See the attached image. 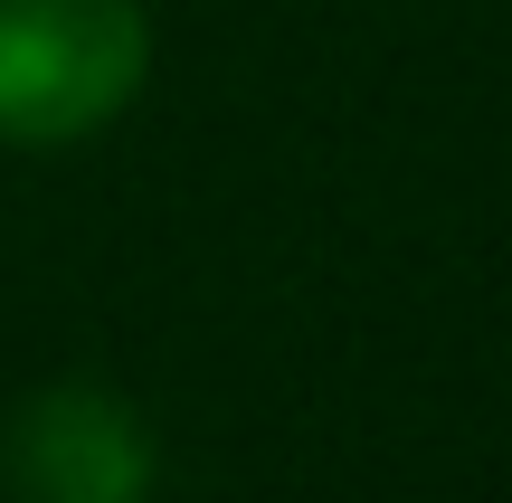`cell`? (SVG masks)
Listing matches in <instances>:
<instances>
[{
	"mask_svg": "<svg viewBox=\"0 0 512 503\" xmlns=\"http://www.w3.org/2000/svg\"><path fill=\"white\" fill-rule=\"evenodd\" d=\"M10 503H152V428L105 380H48L0 418Z\"/></svg>",
	"mask_w": 512,
	"mask_h": 503,
	"instance_id": "obj_2",
	"label": "cell"
},
{
	"mask_svg": "<svg viewBox=\"0 0 512 503\" xmlns=\"http://www.w3.org/2000/svg\"><path fill=\"white\" fill-rule=\"evenodd\" d=\"M152 76L143 0H0V143L57 152L105 133Z\"/></svg>",
	"mask_w": 512,
	"mask_h": 503,
	"instance_id": "obj_1",
	"label": "cell"
}]
</instances>
